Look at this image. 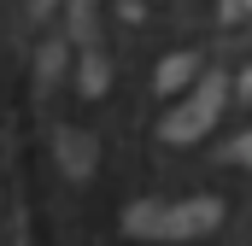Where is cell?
I'll return each mask as SVG.
<instances>
[{
  "mask_svg": "<svg viewBox=\"0 0 252 246\" xmlns=\"http://www.w3.org/2000/svg\"><path fill=\"white\" fill-rule=\"evenodd\" d=\"M252 12V0H223V18H247Z\"/></svg>",
  "mask_w": 252,
  "mask_h": 246,
  "instance_id": "8992f818",
  "label": "cell"
},
{
  "mask_svg": "<svg viewBox=\"0 0 252 246\" xmlns=\"http://www.w3.org/2000/svg\"><path fill=\"white\" fill-rule=\"evenodd\" d=\"M223 217L217 199H135L124 211V235L129 241H193L211 235Z\"/></svg>",
  "mask_w": 252,
  "mask_h": 246,
  "instance_id": "6da1fadb",
  "label": "cell"
},
{
  "mask_svg": "<svg viewBox=\"0 0 252 246\" xmlns=\"http://www.w3.org/2000/svg\"><path fill=\"white\" fill-rule=\"evenodd\" d=\"M193 70H199V53H170V59L158 64V94H176V88H188Z\"/></svg>",
  "mask_w": 252,
  "mask_h": 246,
  "instance_id": "3957f363",
  "label": "cell"
},
{
  "mask_svg": "<svg viewBox=\"0 0 252 246\" xmlns=\"http://www.w3.org/2000/svg\"><path fill=\"white\" fill-rule=\"evenodd\" d=\"M223 100H229V82H223L217 70H205V76L193 82V94H188V100H182V106H176L164 123H158V135H164L170 147H188V141H199L211 123L223 118Z\"/></svg>",
  "mask_w": 252,
  "mask_h": 246,
  "instance_id": "7a4b0ae2",
  "label": "cell"
},
{
  "mask_svg": "<svg viewBox=\"0 0 252 246\" xmlns=\"http://www.w3.org/2000/svg\"><path fill=\"white\" fill-rule=\"evenodd\" d=\"M229 158H241V164H252V135H241V141L229 147Z\"/></svg>",
  "mask_w": 252,
  "mask_h": 246,
  "instance_id": "5b68a950",
  "label": "cell"
},
{
  "mask_svg": "<svg viewBox=\"0 0 252 246\" xmlns=\"http://www.w3.org/2000/svg\"><path fill=\"white\" fill-rule=\"evenodd\" d=\"M59 158L70 164V176H88V170H94V141H88V135H64Z\"/></svg>",
  "mask_w": 252,
  "mask_h": 246,
  "instance_id": "277c9868",
  "label": "cell"
}]
</instances>
